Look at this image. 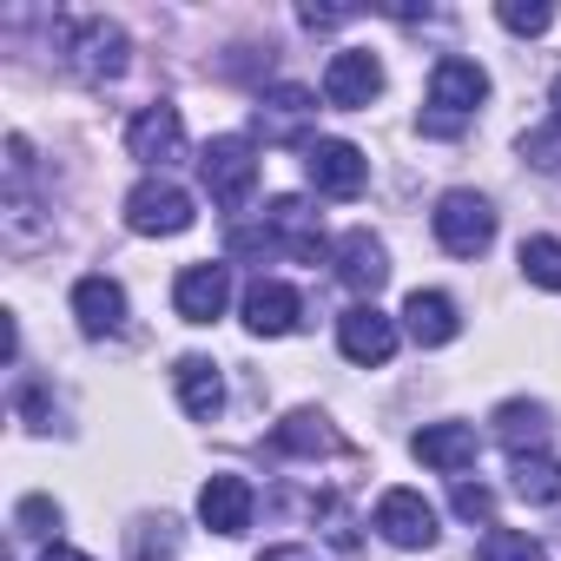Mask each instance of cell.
Instances as JSON below:
<instances>
[{
  "label": "cell",
  "instance_id": "cell-1",
  "mask_svg": "<svg viewBox=\"0 0 561 561\" xmlns=\"http://www.w3.org/2000/svg\"><path fill=\"white\" fill-rule=\"evenodd\" d=\"M231 257H298V264H318L324 257V225L305 198H271L264 205V225H231Z\"/></svg>",
  "mask_w": 561,
  "mask_h": 561
},
{
  "label": "cell",
  "instance_id": "cell-2",
  "mask_svg": "<svg viewBox=\"0 0 561 561\" xmlns=\"http://www.w3.org/2000/svg\"><path fill=\"white\" fill-rule=\"evenodd\" d=\"M54 41H60L67 67H73L80 80H93V87H106V80H119V73L133 67V41H126V27H113V21H60Z\"/></svg>",
  "mask_w": 561,
  "mask_h": 561
},
{
  "label": "cell",
  "instance_id": "cell-3",
  "mask_svg": "<svg viewBox=\"0 0 561 561\" xmlns=\"http://www.w3.org/2000/svg\"><path fill=\"white\" fill-rule=\"evenodd\" d=\"M489 100V73L476 67V60H462V54H443L436 67H430V119H423V133H436V139H449V133H462V119L476 113Z\"/></svg>",
  "mask_w": 561,
  "mask_h": 561
},
{
  "label": "cell",
  "instance_id": "cell-4",
  "mask_svg": "<svg viewBox=\"0 0 561 561\" xmlns=\"http://www.w3.org/2000/svg\"><path fill=\"white\" fill-rule=\"evenodd\" d=\"M198 179H205V192H211L218 211H238V205L251 198V185H257V146H251L244 133L211 139V146L198 152Z\"/></svg>",
  "mask_w": 561,
  "mask_h": 561
},
{
  "label": "cell",
  "instance_id": "cell-5",
  "mask_svg": "<svg viewBox=\"0 0 561 561\" xmlns=\"http://www.w3.org/2000/svg\"><path fill=\"white\" fill-rule=\"evenodd\" d=\"M436 244L449 257H482L495 244V205L482 192H443L436 198Z\"/></svg>",
  "mask_w": 561,
  "mask_h": 561
},
{
  "label": "cell",
  "instance_id": "cell-6",
  "mask_svg": "<svg viewBox=\"0 0 561 561\" xmlns=\"http://www.w3.org/2000/svg\"><path fill=\"white\" fill-rule=\"evenodd\" d=\"M192 192H179L172 179H139L133 192H126V225L139 231V238H179V231H192Z\"/></svg>",
  "mask_w": 561,
  "mask_h": 561
},
{
  "label": "cell",
  "instance_id": "cell-7",
  "mask_svg": "<svg viewBox=\"0 0 561 561\" xmlns=\"http://www.w3.org/2000/svg\"><path fill=\"white\" fill-rule=\"evenodd\" d=\"M305 179H311L324 198H357V192L370 185V159H364V146H351V139H311V146H305Z\"/></svg>",
  "mask_w": 561,
  "mask_h": 561
},
{
  "label": "cell",
  "instance_id": "cell-8",
  "mask_svg": "<svg viewBox=\"0 0 561 561\" xmlns=\"http://www.w3.org/2000/svg\"><path fill=\"white\" fill-rule=\"evenodd\" d=\"M377 93H383V67H377V54H364V47L331 54V67H324V106H337V113H364Z\"/></svg>",
  "mask_w": 561,
  "mask_h": 561
},
{
  "label": "cell",
  "instance_id": "cell-9",
  "mask_svg": "<svg viewBox=\"0 0 561 561\" xmlns=\"http://www.w3.org/2000/svg\"><path fill=\"white\" fill-rule=\"evenodd\" d=\"M337 351H344L351 364H364V370L390 364V357H397V318H383L377 305H351V311L337 318Z\"/></svg>",
  "mask_w": 561,
  "mask_h": 561
},
{
  "label": "cell",
  "instance_id": "cell-10",
  "mask_svg": "<svg viewBox=\"0 0 561 561\" xmlns=\"http://www.w3.org/2000/svg\"><path fill=\"white\" fill-rule=\"evenodd\" d=\"M126 152L133 159H146V165H172V159H185V119H179V106H139L133 113V126H126Z\"/></svg>",
  "mask_w": 561,
  "mask_h": 561
},
{
  "label": "cell",
  "instance_id": "cell-11",
  "mask_svg": "<svg viewBox=\"0 0 561 561\" xmlns=\"http://www.w3.org/2000/svg\"><path fill=\"white\" fill-rule=\"evenodd\" d=\"M377 528L390 548H436V508L416 489H383L377 495Z\"/></svg>",
  "mask_w": 561,
  "mask_h": 561
},
{
  "label": "cell",
  "instance_id": "cell-12",
  "mask_svg": "<svg viewBox=\"0 0 561 561\" xmlns=\"http://www.w3.org/2000/svg\"><path fill=\"white\" fill-rule=\"evenodd\" d=\"M172 305L185 324H218L225 305H231V271L225 264H185L179 285H172Z\"/></svg>",
  "mask_w": 561,
  "mask_h": 561
},
{
  "label": "cell",
  "instance_id": "cell-13",
  "mask_svg": "<svg viewBox=\"0 0 561 561\" xmlns=\"http://www.w3.org/2000/svg\"><path fill=\"white\" fill-rule=\"evenodd\" d=\"M298 318H305V298L285 285V277H257L244 291V331L251 337H291Z\"/></svg>",
  "mask_w": 561,
  "mask_h": 561
},
{
  "label": "cell",
  "instance_id": "cell-14",
  "mask_svg": "<svg viewBox=\"0 0 561 561\" xmlns=\"http://www.w3.org/2000/svg\"><path fill=\"white\" fill-rule=\"evenodd\" d=\"M311 113H318V100L305 93V87H271V93H257V139L264 146H298L305 139V126H311Z\"/></svg>",
  "mask_w": 561,
  "mask_h": 561
},
{
  "label": "cell",
  "instance_id": "cell-15",
  "mask_svg": "<svg viewBox=\"0 0 561 561\" xmlns=\"http://www.w3.org/2000/svg\"><path fill=\"white\" fill-rule=\"evenodd\" d=\"M410 449H416V462H430L443 476H462V469H476L482 436H476V423H430V430L410 436Z\"/></svg>",
  "mask_w": 561,
  "mask_h": 561
},
{
  "label": "cell",
  "instance_id": "cell-16",
  "mask_svg": "<svg viewBox=\"0 0 561 561\" xmlns=\"http://www.w3.org/2000/svg\"><path fill=\"white\" fill-rule=\"evenodd\" d=\"M251 508H257V495H251L244 476H211V482L198 489V522H205L211 535H244V528H251Z\"/></svg>",
  "mask_w": 561,
  "mask_h": 561
},
{
  "label": "cell",
  "instance_id": "cell-17",
  "mask_svg": "<svg viewBox=\"0 0 561 561\" xmlns=\"http://www.w3.org/2000/svg\"><path fill=\"white\" fill-rule=\"evenodd\" d=\"M331 257H337V277H344L351 291H364V298L383 291V277H390V251H383V238H370V231H344Z\"/></svg>",
  "mask_w": 561,
  "mask_h": 561
},
{
  "label": "cell",
  "instance_id": "cell-18",
  "mask_svg": "<svg viewBox=\"0 0 561 561\" xmlns=\"http://www.w3.org/2000/svg\"><path fill=\"white\" fill-rule=\"evenodd\" d=\"M403 331H410L423 351H443V344H456L462 318H456V305H449L443 291H410V298H403Z\"/></svg>",
  "mask_w": 561,
  "mask_h": 561
},
{
  "label": "cell",
  "instance_id": "cell-19",
  "mask_svg": "<svg viewBox=\"0 0 561 561\" xmlns=\"http://www.w3.org/2000/svg\"><path fill=\"white\" fill-rule=\"evenodd\" d=\"M73 318L87 337H113L126 324V291L113 285V277H80L73 285Z\"/></svg>",
  "mask_w": 561,
  "mask_h": 561
},
{
  "label": "cell",
  "instance_id": "cell-20",
  "mask_svg": "<svg viewBox=\"0 0 561 561\" xmlns=\"http://www.w3.org/2000/svg\"><path fill=\"white\" fill-rule=\"evenodd\" d=\"M172 383H179L185 416L211 423V416L225 410V377H218V364H211V357H179V364H172Z\"/></svg>",
  "mask_w": 561,
  "mask_h": 561
},
{
  "label": "cell",
  "instance_id": "cell-21",
  "mask_svg": "<svg viewBox=\"0 0 561 561\" xmlns=\"http://www.w3.org/2000/svg\"><path fill=\"white\" fill-rule=\"evenodd\" d=\"M271 449H277V456H331V449H344V436L331 430V416H318V410H291L285 423L271 430Z\"/></svg>",
  "mask_w": 561,
  "mask_h": 561
},
{
  "label": "cell",
  "instance_id": "cell-22",
  "mask_svg": "<svg viewBox=\"0 0 561 561\" xmlns=\"http://www.w3.org/2000/svg\"><path fill=\"white\" fill-rule=\"evenodd\" d=\"M495 436H502L515 456H535V449H541V436H548V410L515 397V403H502V410H495Z\"/></svg>",
  "mask_w": 561,
  "mask_h": 561
},
{
  "label": "cell",
  "instance_id": "cell-23",
  "mask_svg": "<svg viewBox=\"0 0 561 561\" xmlns=\"http://www.w3.org/2000/svg\"><path fill=\"white\" fill-rule=\"evenodd\" d=\"M126 554L133 561H172L179 554V522L172 515H139L126 528Z\"/></svg>",
  "mask_w": 561,
  "mask_h": 561
},
{
  "label": "cell",
  "instance_id": "cell-24",
  "mask_svg": "<svg viewBox=\"0 0 561 561\" xmlns=\"http://www.w3.org/2000/svg\"><path fill=\"white\" fill-rule=\"evenodd\" d=\"M508 476H515V495L522 502H561V469L548 456H515Z\"/></svg>",
  "mask_w": 561,
  "mask_h": 561
},
{
  "label": "cell",
  "instance_id": "cell-25",
  "mask_svg": "<svg viewBox=\"0 0 561 561\" xmlns=\"http://www.w3.org/2000/svg\"><path fill=\"white\" fill-rule=\"evenodd\" d=\"M522 271H528V285L561 291V238H522Z\"/></svg>",
  "mask_w": 561,
  "mask_h": 561
},
{
  "label": "cell",
  "instance_id": "cell-26",
  "mask_svg": "<svg viewBox=\"0 0 561 561\" xmlns=\"http://www.w3.org/2000/svg\"><path fill=\"white\" fill-rule=\"evenodd\" d=\"M482 561H548V548L522 528H489L482 535Z\"/></svg>",
  "mask_w": 561,
  "mask_h": 561
},
{
  "label": "cell",
  "instance_id": "cell-27",
  "mask_svg": "<svg viewBox=\"0 0 561 561\" xmlns=\"http://www.w3.org/2000/svg\"><path fill=\"white\" fill-rule=\"evenodd\" d=\"M495 21H502L508 34H548V27H554V8H548V0H502Z\"/></svg>",
  "mask_w": 561,
  "mask_h": 561
},
{
  "label": "cell",
  "instance_id": "cell-28",
  "mask_svg": "<svg viewBox=\"0 0 561 561\" xmlns=\"http://www.w3.org/2000/svg\"><path fill=\"white\" fill-rule=\"evenodd\" d=\"M14 528L34 535V541H47V535L60 541V502H54V495H27V502L14 508Z\"/></svg>",
  "mask_w": 561,
  "mask_h": 561
},
{
  "label": "cell",
  "instance_id": "cell-29",
  "mask_svg": "<svg viewBox=\"0 0 561 561\" xmlns=\"http://www.w3.org/2000/svg\"><path fill=\"white\" fill-rule=\"evenodd\" d=\"M522 159H528V165H541V172H561V119H548V126L522 133Z\"/></svg>",
  "mask_w": 561,
  "mask_h": 561
},
{
  "label": "cell",
  "instance_id": "cell-30",
  "mask_svg": "<svg viewBox=\"0 0 561 561\" xmlns=\"http://www.w3.org/2000/svg\"><path fill=\"white\" fill-rule=\"evenodd\" d=\"M489 508H495V495H489L482 482H462V476H456V515H462V522H489Z\"/></svg>",
  "mask_w": 561,
  "mask_h": 561
},
{
  "label": "cell",
  "instance_id": "cell-31",
  "mask_svg": "<svg viewBox=\"0 0 561 561\" xmlns=\"http://www.w3.org/2000/svg\"><path fill=\"white\" fill-rule=\"evenodd\" d=\"M21 416H27L34 430H54V403H47L41 383H21Z\"/></svg>",
  "mask_w": 561,
  "mask_h": 561
},
{
  "label": "cell",
  "instance_id": "cell-32",
  "mask_svg": "<svg viewBox=\"0 0 561 561\" xmlns=\"http://www.w3.org/2000/svg\"><path fill=\"white\" fill-rule=\"evenodd\" d=\"M257 561H318V548H305V541H277V548H264Z\"/></svg>",
  "mask_w": 561,
  "mask_h": 561
},
{
  "label": "cell",
  "instance_id": "cell-33",
  "mask_svg": "<svg viewBox=\"0 0 561 561\" xmlns=\"http://www.w3.org/2000/svg\"><path fill=\"white\" fill-rule=\"evenodd\" d=\"M298 21H305V27H344V21H351V8H305Z\"/></svg>",
  "mask_w": 561,
  "mask_h": 561
},
{
  "label": "cell",
  "instance_id": "cell-34",
  "mask_svg": "<svg viewBox=\"0 0 561 561\" xmlns=\"http://www.w3.org/2000/svg\"><path fill=\"white\" fill-rule=\"evenodd\" d=\"M41 561H93V554H73V548H60V541H54V548H47Z\"/></svg>",
  "mask_w": 561,
  "mask_h": 561
},
{
  "label": "cell",
  "instance_id": "cell-35",
  "mask_svg": "<svg viewBox=\"0 0 561 561\" xmlns=\"http://www.w3.org/2000/svg\"><path fill=\"white\" fill-rule=\"evenodd\" d=\"M548 100H554V119H561V80H554V93H548Z\"/></svg>",
  "mask_w": 561,
  "mask_h": 561
}]
</instances>
